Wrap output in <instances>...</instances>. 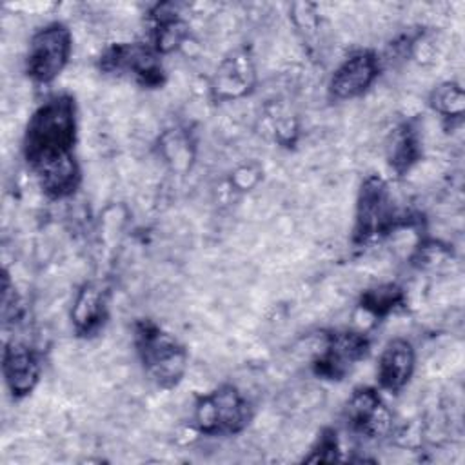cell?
I'll return each mask as SVG.
<instances>
[{
	"mask_svg": "<svg viewBox=\"0 0 465 465\" xmlns=\"http://www.w3.org/2000/svg\"><path fill=\"white\" fill-rule=\"evenodd\" d=\"M78 140V109L74 96L58 93L44 100L29 116L22 154L42 193L51 200H64L76 193L82 182L74 154Z\"/></svg>",
	"mask_w": 465,
	"mask_h": 465,
	"instance_id": "cell-1",
	"label": "cell"
},
{
	"mask_svg": "<svg viewBox=\"0 0 465 465\" xmlns=\"http://www.w3.org/2000/svg\"><path fill=\"white\" fill-rule=\"evenodd\" d=\"M133 343L143 372L156 387L174 389L182 383L189 352L174 334L143 318L133 325Z\"/></svg>",
	"mask_w": 465,
	"mask_h": 465,
	"instance_id": "cell-2",
	"label": "cell"
},
{
	"mask_svg": "<svg viewBox=\"0 0 465 465\" xmlns=\"http://www.w3.org/2000/svg\"><path fill=\"white\" fill-rule=\"evenodd\" d=\"M407 223L409 218L396 207L389 183L378 174L367 176L356 196L352 243L369 245Z\"/></svg>",
	"mask_w": 465,
	"mask_h": 465,
	"instance_id": "cell-3",
	"label": "cell"
},
{
	"mask_svg": "<svg viewBox=\"0 0 465 465\" xmlns=\"http://www.w3.org/2000/svg\"><path fill=\"white\" fill-rule=\"evenodd\" d=\"M252 403L231 383L198 394L193 405V423L205 436H234L252 420Z\"/></svg>",
	"mask_w": 465,
	"mask_h": 465,
	"instance_id": "cell-4",
	"label": "cell"
},
{
	"mask_svg": "<svg viewBox=\"0 0 465 465\" xmlns=\"http://www.w3.org/2000/svg\"><path fill=\"white\" fill-rule=\"evenodd\" d=\"M71 53V29L64 22H49L31 35L24 56V71L35 84H51L67 67Z\"/></svg>",
	"mask_w": 465,
	"mask_h": 465,
	"instance_id": "cell-5",
	"label": "cell"
},
{
	"mask_svg": "<svg viewBox=\"0 0 465 465\" xmlns=\"http://www.w3.org/2000/svg\"><path fill=\"white\" fill-rule=\"evenodd\" d=\"M104 74L129 78L140 87L158 89L165 84L162 54L149 42H114L98 58Z\"/></svg>",
	"mask_w": 465,
	"mask_h": 465,
	"instance_id": "cell-6",
	"label": "cell"
},
{
	"mask_svg": "<svg viewBox=\"0 0 465 465\" xmlns=\"http://www.w3.org/2000/svg\"><path fill=\"white\" fill-rule=\"evenodd\" d=\"M371 351L369 338L360 331L334 329L323 334V343L312 360V371L323 380H343Z\"/></svg>",
	"mask_w": 465,
	"mask_h": 465,
	"instance_id": "cell-7",
	"label": "cell"
},
{
	"mask_svg": "<svg viewBox=\"0 0 465 465\" xmlns=\"http://www.w3.org/2000/svg\"><path fill=\"white\" fill-rule=\"evenodd\" d=\"M381 71V60L372 49H358L345 56L329 78L327 93L336 102L354 100L369 91Z\"/></svg>",
	"mask_w": 465,
	"mask_h": 465,
	"instance_id": "cell-8",
	"label": "cell"
},
{
	"mask_svg": "<svg viewBox=\"0 0 465 465\" xmlns=\"http://www.w3.org/2000/svg\"><path fill=\"white\" fill-rule=\"evenodd\" d=\"M343 416L347 427L367 440L383 438L392 425V412L374 387H356L345 403Z\"/></svg>",
	"mask_w": 465,
	"mask_h": 465,
	"instance_id": "cell-9",
	"label": "cell"
},
{
	"mask_svg": "<svg viewBox=\"0 0 465 465\" xmlns=\"http://www.w3.org/2000/svg\"><path fill=\"white\" fill-rule=\"evenodd\" d=\"M2 374L13 398L29 396L42 376L40 352L25 341L5 340L2 352Z\"/></svg>",
	"mask_w": 465,
	"mask_h": 465,
	"instance_id": "cell-10",
	"label": "cell"
},
{
	"mask_svg": "<svg viewBox=\"0 0 465 465\" xmlns=\"http://www.w3.org/2000/svg\"><path fill=\"white\" fill-rule=\"evenodd\" d=\"M109 318V289L100 282H85L74 294L71 323L80 338L96 336Z\"/></svg>",
	"mask_w": 465,
	"mask_h": 465,
	"instance_id": "cell-11",
	"label": "cell"
},
{
	"mask_svg": "<svg viewBox=\"0 0 465 465\" xmlns=\"http://www.w3.org/2000/svg\"><path fill=\"white\" fill-rule=\"evenodd\" d=\"M254 82L256 73L252 56L247 49H236L216 67L211 82V93L214 100L229 102L249 94L254 87Z\"/></svg>",
	"mask_w": 465,
	"mask_h": 465,
	"instance_id": "cell-12",
	"label": "cell"
},
{
	"mask_svg": "<svg viewBox=\"0 0 465 465\" xmlns=\"http://www.w3.org/2000/svg\"><path fill=\"white\" fill-rule=\"evenodd\" d=\"M416 367V351L407 338H392L380 352L376 380L380 391L398 394L411 381Z\"/></svg>",
	"mask_w": 465,
	"mask_h": 465,
	"instance_id": "cell-13",
	"label": "cell"
},
{
	"mask_svg": "<svg viewBox=\"0 0 465 465\" xmlns=\"http://www.w3.org/2000/svg\"><path fill=\"white\" fill-rule=\"evenodd\" d=\"M151 16V40L149 44L163 56L176 51L189 38V24L173 2L156 4Z\"/></svg>",
	"mask_w": 465,
	"mask_h": 465,
	"instance_id": "cell-14",
	"label": "cell"
},
{
	"mask_svg": "<svg viewBox=\"0 0 465 465\" xmlns=\"http://www.w3.org/2000/svg\"><path fill=\"white\" fill-rule=\"evenodd\" d=\"M421 156V143H420V133L414 122L407 120L398 124L387 140V162L391 169L403 176L412 169V165Z\"/></svg>",
	"mask_w": 465,
	"mask_h": 465,
	"instance_id": "cell-15",
	"label": "cell"
},
{
	"mask_svg": "<svg viewBox=\"0 0 465 465\" xmlns=\"http://www.w3.org/2000/svg\"><path fill=\"white\" fill-rule=\"evenodd\" d=\"M405 296L403 291L394 285V283H383L372 289H367L361 294L360 300V307L363 311H367L369 314H372L374 318H383L389 312L396 311L398 307H401Z\"/></svg>",
	"mask_w": 465,
	"mask_h": 465,
	"instance_id": "cell-16",
	"label": "cell"
},
{
	"mask_svg": "<svg viewBox=\"0 0 465 465\" xmlns=\"http://www.w3.org/2000/svg\"><path fill=\"white\" fill-rule=\"evenodd\" d=\"M429 105L447 120H460L465 111V94L461 85L456 82H443L436 85L429 96Z\"/></svg>",
	"mask_w": 465,
	"mask_h": 465,
	"instance_id": "cell-17",
	"label": "cell"
},
{
	"mask_svg": "<svg viewBox=\"0 0 465 465\" xmlns=\"http://www.w3.org/2000/svg\"><path fill=\"white\" fill-rule=\"evenodd\" d=\"M340 460V441L334 429H323L314 445L311 447V452L303 458L307 463H318V461H336Z\"/></svg>",
	"mask_w": 465,
	"mask_h": 465,
	"instance_id": "cell-18",
	"label": "cell"
}]
</instances>
